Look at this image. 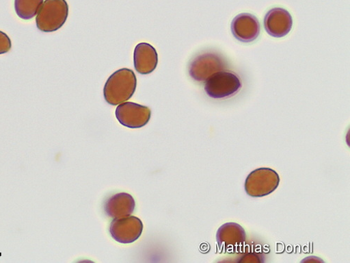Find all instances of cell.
Here are the masks:
<instances>
[{
    "mask_svg": "<svg viewBox=\"0 0 350 263\" xmlns=\"http://www.w3.org/2000/svg\"><path fill=\"white\" fill-rule=\"evenodd\" d=\"M225 67V62L221 55L212 52L205 53L198 55L191 62L189 75L196 81L205 82Z\"/></svg>",
    "mask_w": 350,
    "mask_h": 263,
    "instance_id": "5",
    "label": "cell"
},
{
    "mask_svg": "<svg viewBox=\"0 0 350 263\" xmlns=\"http://www.w3.org/2000/svg\"><path fill=\"white\" fill-rule=\"evenodd\" d=\"M143 224L135 216L114 218L111 223L109 232L113 240L121 244H131L141 236Z\"/></svg>",
    "mask_w": 350,
    "mask_h": 263,
    "instance_id": "7",
    "label": "cell"
},
{
    "mask_svg": "<svg viewBox=\"0 0 350 263\" xmlns=\"http://www.w3.org/2000/svg\"><path fill=\"white\" fill-rule=\"evenodd\" d=\"M152 115L151 110L133 102L121 103L116 110V119L123 126L139 129L148 125Z\"/></svg>",
    "mask_w": 350,
    "mask_h": 263,
    "instance_id": "6",
    "label": "cell"
},
{
    "mask_svg": "<svg viewBox=\"0 0 350 263\" xmlns=\"http://www.w3.org/2000/svg\"><path fill=\"white\" fill-rule=\"evenodd\" d=\"M137 78L132 70L122 68L113 73L104 87L105 101L111 105H118L129 100L135 94Z\"/></svg>",
    "mask_w": 350,
    "mask_h": 263,
    "instance_id": "1",
    "label": "cell"
},
{
    "mask_svg": "<svg viewBox=\"0 0 350 263\" xmlns=\"http://www.w3.org/2000/svg\"><path fill=\"white\" fill-rule=\"evenodd\" d=\"M44 0H15V11L22 19L30 20L37 15Z\"/></svg>",
    "mask_w": 350,
    "mask_h": 263,
    "instance_id": "13",
    "label": "cell"
},
{
    "mask_svg": "<svg viewBox=\"0 0 350 263\" xmlns=\"http://www.w3.org/2000/svg\"><path fill=\"white\" fill-rule=\"evenodd\" d=\"M135 208V201L129 193L121 192L109 197L105 203V212L112 218L131 216Z\"/></svg>",
    "mask_w": 350,
    "mask_h": 263,
    "instance_id": "12",
    "label": "cell"
},
{
    "mask_svg": "<svg viewBox=\"0 0 350 263\" xmlns=\"http://www.w3.org/2000/svg\"><path fill=\"white\" fill-rule=\"evenodd\" d=\"M242 86V82L237 73L221 71L206 80L205 91L212 99H225L236 95L241 90Z\"/></svg>",
    "mask_w": 350,
    "mask_h": 263,
    "instance_id": "4",
    "label": "cell"
},
{
    "mask_svg": "<svg viewBox=\"0 0 350 263\" xmlns=\"http://www.w3.org/2000/svg\"><path fill=\"white\" fill-rule=\"evenodd\" d=\"M68 14L66 0H45L36 17L38 28L44 33L59 30L66 22Z\"/></svg>",
    "mask_w": 350,
    "mask_h": 263,
    "instance_id": "2",
    "label": "cell"
},
{
    "mask_svg": "<svg viewBox=\"0 0 350 263\" xmlns=\"http://www.w3.org/2000/svg\"><path fill=\"white\" fill-rule=\"evenodd\" d=\"M280 178L271 168H259L252 171L246 179L245 190L252 197H262L273 193L278 188Z\"/></svg>",
    "mask_w": 350,
    "mask_h": 263,
    "instance_id": "3",
    "label": "cell"
},
{
    "mask_svg": "<svg viewBox=\"0 0 350 263\" xmlns=\"http://www.w3.org/2000/svg\"><path fill=\"white\" fill-rule=\"evenodd\" d=\"M293 26V17L287 10L283 8H273L265 16V30L273 38H281L287 36Z\"/></svg>",
    "mask_w": 350,
    "mask_h": 263,
    "instance_id": "10",
    "label": "cell"
},
{
    "mask_svg": "<svg viewBox=\"0 0 350 263\" xmlns=\"http://www.w3.org/2000/svg\"><path fill=\"white\" fill-rule=\"evenodd\" d=\"M159 62L155 48L146 42L138 44L134 51V66L141 75H148L154 71Z\"/></svg>",
    "mask_w": 350,
    "mask_h": 263,
    "instance_id": "11",
    "label": "cell"
},
{
    "mask_svg": "<svg viewBox=\"0 0 350 263\" xmlns=\"http://www.w3.org/2000/svg\"><path fill=\"white\" fill-rule=\"evenodd\" d=\"M12 49V41L8 36L0 32V54L6 53Z\"/></svg>",
    "mask_w": 350,
    "mask_h": 263,
    "instance_id": "14",
    "label": "cell"
},
{
    "mask_svg": "<svg viewBox=\"0 0 350 263\" xmlns=\"http://www.w3.org/2000/svg\"><path fill=\"white\" fill-rule=\"evenodd\" d=\"M217 241L221 252L234 253L246 241L245 230L238 223H225L217 232Z\"/></svg>",
    "mask_w": 350,
    "mask_h": 263,
    "instance_id": "8",
    "label": "cell"
},
{
    "mask_svg": "<svg viewBox=\"0 0 350 263\" xmlns=\"http://www.w3.org/2000/svg\"><path fill=\"white\" fill-rule=\"evenodd\" d=\"M231 32L238 40L249 43L256 40L260 35V25L258 18L248 13H243L233 18Z\"/></svg>",
    "mask_w": 350,
    "mask_h": 263,
    "instance_id": "9",
    "label": "cell"
}]
</instances>
